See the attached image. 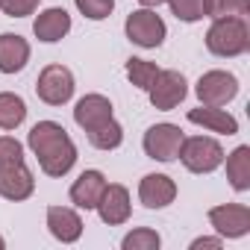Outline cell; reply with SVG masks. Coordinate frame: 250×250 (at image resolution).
Segmentation results:
<instances>
[{
	"label": "cell",
	"mask_w": 250,
	"mask_h": 250,
	"mask_svg": "<svg viewBox=\"0 0 250 250\" xmlns=\"http://www.w3.org/2000/svg\"><path fill=\"white\" fill-rule=\"evenodd\" d=\"M209 224L221 238H241L250 232V209L244 203H221L209 209Z\"/></svg>",
	"instance_id": "9c48e42d"
},
{
	"label": "cell",
	"mask_w": 250,
	"mask_h": 250,
	"mask_svg": "<svg viewBox=\"0 0 250 250\" xmlns=\"http://www.w3.org/2000/svg\"><path fill=\"white\" fill-rule=\"evenodd\" d=\"M74 3H77L80 15H85L88 21H103L115 9V0H74Z\"/></svg>",
	"instance_id": "4316f807"
},
{
	"label": "cell",
	"mask_w": 250,
	"mask_h": 250,
	"mask_svg": "<svg viewBox=\"0 0 250 250\" xmlns=\"http://www.w3.org/2000/svg\"><path fill=\"white\" fill-rule=\"evenodd\" d=\"M139 3H142V6H147V9H150V6H159V3H168V0H139Z\"/></svg>",
	"instance_id": "f546056e"
},
{
	"label": "cell",
	"mask_w": 250,
	"mask_h": 250,
	"mask_svg": "<svg viewBox=\"0 0 250 250\" xmlns=\"http://www.w3.org/2000/svg\"><path fill=\"white\" fill-rule=\"evenodd\" d=\"M47 229H50V235H53L56 241L74 244V241H80V235H83V218H80V212L71 209V206H50V209H47Z\"/></svg>",
	"instance_id": "4fadbf2b"
},
{
	"label": "cell",
	"mask_w": 250,
	"mask_h": 250,
	"mask_svg": "<svg viewBox=\"0 0 250 250\" xmlns=\"http://www.w3.org/2000/svg\"><path fill=\"white\" fill-rule=\"evenodd\" d=\"M224 244V238L218 235V238H209V235H203V238H194L191 241V250H200V247H212V250H218Z\"/></svg>",
	"instance_id": "f1b7e54d"
},
{
	"label": "cell",
	"mask_w": 250,
	"mask_h": 250,
	"mask_svg": "<svg viewBox=\"0 0 250 250\" xmlns=\"http://www.w3.org/2000/svg\"><path fill=\"white\" fill-rule=\"evenodd\" d=\"M33 191H36V180L24 162L12 168H0V197L18 203V200H27Z\"/></svg>",
	"instance_id": "9a60e30c"
},
{
	"label": "cell",
	"mask_w": 250,
	"mask_h": 250,
	"mask_svg": "<svg viewBox=\"0 0 250 250\" xmlns=\"http://www.w3.org/2000/svg\"><path fill=\"white\" fill-rule=\"evenodd\" d=\"M74 88H77V83H74L71 68L56 65V62L47 65V68H42V74L36 80V94L47 106H65L74 97Z\"/></svg>",
	"instance_id": "277c9868"
},
{
	"label": "cell",
	"mask_w": 250,
	"mask_h": 250,
	"mask_svg": "<svg viewBox=\"0 0 250 250\" xmlns=\"http://www.w3.org/2000/svg\"><path fill=\"white\" fill-rule=\"evenodd\" d=\"M171 12L177 15V21L194 24L200 18H206V0H168Z\"/></svg>",
	"instance_id": "d4e9b609"
},
{
	"label": "cell",
	"mask_w": 250,
	"mask_h": 250,
	"mask_svg": "<svg viewBox=\"0 0 250 250\" xmlns=\"http://www.w3.org/2000/svg\"><path fill=\"white\" fill-rule=\"evenodd\" d=\"M27 118V103L15 91H0V130H18Z\"/></svg>",
	"instance_id": "ffe728a7"
},
{
	"label": "cell",
	"mask_w": 250,
	"mask_h": 250,
	"mask_svg": "<svg viewBox=\"0 0 250 250\" xmlns=\"http://www.w3.org/2000/svg\"><path fill=\"white\" fill-rule=\"evenodd\" d=\"M30 62V42L18 33H0V74H18Z\"/></svg>",
	"instance_id": "ac0fdd59"
},
{
	"label": "cell",
	"mask_w": 250,
	"mask_h": 250,
	"mask_svg": "<svg viewBox=\"0 0 250 250\" xmlns=\"http://www.w3.org/2000/svg\"><path fill=\"white\" fill-rule=\"evenodd\" d=\"M183 130L177 124H153V127L145 133L142 147L150 159L156 162H174L180 156V145H183Z\"/></svg>",
	"instance_id": "8992f818"
},
{
	"label": "cell",
	"mask_w": 250,
	"mask_h": 250,
	"mask_svg": "<svg viewBox=\"0 0 250 250\" xmlns=\"http://www.w3.org/2000/svg\"><path fill=\"white\" fill-rule=\"evenodd\" d=\"M24 162V145L12 136H0V168H12Z\"/></svg>",
	"instance_id": "484cf974"
},
{
	"label": "cell",
	"mask_w": 250,
	"mask_h": 250,
	"mask_svg": "<svg viewBox=\"0 0 250 250\" xmlns=\"http://www.w3.org/2000/svg\"><path fill=\"white\" fill-rule=\"evenodd\" d=\"M124 33H127V39H130L133 44L153 50V47H159V44L165 42L168 27H165V21H162L153 9H136V12L127 15Z\"/></svg>",
	"instance_id": "5b68a950"
},
{
	"label": "cell",
	"mask_w": 250,
	"mask_h": 250,
	"mask_svg": "<svg viewBox=\"0 0 250 250\" xmlns=\"http://www.w3.org/2000/svg\"><path fill=\"white\" fill-rule=\"evenodd\" d=\"M85 136H88L91 147H97V150H115V147H121V142H124V127L112 118V121L100 124L97 130H91V133H85Z\"/></svg>",
	"instance_id": "44dd1931"
},
{
	"label": "cell",
	"mask_w": 250,
	"mask_h": 250,
	"mask_svg": "<svg viewBox=\"0 0 250 250\" xmlns=\"http://www.w3.org/2000/svg\"><path fill=\"white\" fill-rule=\"evenodd\" d=\"M250 0H206V18H244Z\"/></svg>",
	"instance_id": "603a6c76"
},
{
	"label": "cell",
	"mask_w": 250,
	"mask_h": 250,
	"mask_svg": "<svg viewBox=\"0 0 250 250\" xmlns=\"http://www.w3.org/2000/svg\"><path fill=\"white\" fill-rule=\"evenodd\" d=\"M3 247H6V238H3V235H0V250H3Z\"/></svg>",
	"instance_id": "4dcf8cb0"
},
{
	"label": "cell",
	"mask_w": 250,
	"mask_h": 250,
	"mask_svg": "<svg viewBox=\"0 0 250 250\" xmlns=\"http://www.w3.org/2000/svg\"><path fill=\"white\" fill-rule=\"evenodd\" d=\"M147 94H150V103H153V109H159V112H171V109H177L183 100H186V94H188V83H186V77L180 74V71H159L156 74V80H153V85L147 88Z\"/></svg>",
	"instance_id": "ba28073f"
},
{
	"label": "cell",
	"mask_w": 250,
	"mask_h": 250,
	"mask_svg": "<svg viewBox=\"0 0 250 250\" xmlns=\"http://www.w3.org/2000/svg\"><path fill=\"white\" fill-rule=\"evenodd\" d=\"M112 118H115V115H112V100L103 97V94H85V97H80L77 106H74V121H77V127L85 130V133L97 130L100 124H106V121H112Z\"/></svg>",
	"instance_id": "8fae6325"
},
{
	"label": "cell",
	"mask_w": 250,
	"mask_h": 250,
	"mask_svg": "<svg viewBox=\"0 0 250 250\" xmlns=\"http://www.w3.org/2000/svg\"><path fill=\"white\" fill-rule=\"evenodd\" d=\"M27 145L47 177H65L77 165V145L56 121H39L27 136Z\"/></svg>",
	"instance_id": "6da1fadb"
},
{
	"label": "cell",
	"mask_w": 250,
	"mask_h": 250,
	"mask_svg": "<svg viewBox=\"0 0 250 250\" xmlns=\"http://www.w3.org/2000/svg\"><path fill=\"white\" fill-rule=\"evenodd\" d=\"M103 188H106V177L100 174V171H83L77 180H74V186H71V191H68V197H71V203L77 206V209H94L97 206V200H100V194H103Z\"/></svg>",
	"instance_id": "2e32d148"
},
{
	"label": "cell",
	"mask_w": 250,
	"mask_h": 250,
	"mask_svg": "<svg viewBox=\"0 0 250 250\" xmlns=\"http://www.w3.org/2000/svg\"><path fill=\"white\" fill-rule=\"evenodd\" d=\"M33 33H36L39 42L56 44L71 33V15L65 9H59V6H50V9L39 12V18L33 21Z\"/></svg>",
	"instance_id": "5bb4252c"
},
{
	"label": "cell",
	"mask_w": 250,
	"mask_h": 250,
	"mask_svg": "<svg viewBox=\"0 0 250 250\" xmlns=\"http://www.w3.org/2000/svg\"><path fill=\"white\" fill-rule=\"evenodd\" d=\"M188 121L197 124V127L209 130V133H218V136H235L238 133V121L221 109V106H197V109H188Z\"/></svg>",
	"instance_id": "e0dca14e"
},
{
	"label": "cell",
	"mask_w": 250,
	"mask_h": 250,
	"mask_svg": "<svg viewBox=\"0 0 250 250\" xmlns=\"http://www.w3.org/2000/svg\"><path fill=\"white\" fill-rule=\"evenodd\" d=\"M227 180L238 194L250 191V147L247 145H238L227 156Z\"/></svg>",
	"instance_id": "d6986e66"
},
{
	"label": "cell",
	"mask_w": 250,
	"mask_h": 250,
	"mask_svg": "<svg viewBox=\"0 0 250 250\" xmlns=\"http://www.w3.org/2000/svg\"><path fill=\"white\" fill-rule=\"evenodd\" d=\"M177 159L191 174H212L224 165V147H221V142H215L209 136H191V139H183Z\"/></svg>",
	"instance_id": "3957f363"
},
{
	"label": "cell",
	"mask_w": 250,
	"mask_h": 250,
	"mask_svg": "<svg viewBox=\"0 0 250 250\" xmlns=\"http://www.w3.org/2000/svg\"><path fill=\"white\" fill-rule=\"evenodd\" d=\"M42 0H0V9H3L9 18H27L39 9Z\"/></svg>",
	"instance_id": "83f0119b"
},
{
	"label": "cell",
	"mask_w": 250,
	"mask_h": 250,
	"mask_svg": "<svg viewBox=\"0 0 250 250\" xmlns=\"http://www.w3.org/2000/svg\"><path fill=\"white\" fill-rule=\"evenodd\" d=\"M156 74H159L156 62H147V59H139V56H130V59H127V77H130V83H133L136 88L147 91V88L153 85Z\"/></svg>",
	"instance_id": "7402d4cb"
},
{
	"label": "cell",
	"mask_w": 250,
	"mask_h": 250,
	"mask_svg": "<svg viewBox=\"0 0 250 250\" xmlns=\"http://www.w3.org/2000/svg\"><path fill=\"white\" fill-rule=\"evenodd\" d=\"M97 215L103 224L109 227H118V224H127L130 215H133V200H130V191L127 186H121V183H106L100 200H97Z\"/></svg>",
	"instance_id": "30bf717a"
},
{
	"label": "cell",
	"mask_w": 250,
	"mask_h": 250,
	"mask_svg": "<svg viewBox=\"0 0 250 250\" xmlns=\"http://www.w3.org/2000/svg\"><path fill=\"white\" fill-rule=\"evenodd\" d=\"M159 244H162L159 232L156 229H147V227H139V229L127 232V235H124V241H121L124 250H156Z\"/></svg>",
	"instance_id": "cb8c5ba5"
},
{
	"label": "cell",
	"mask_w": 250,
	"mask_h": 250,
	"mask_svg": "<svg viewBox=\"0 0 250 250\" xmlns=\"http://www.w3.org/2000/svg\"><path fill=\"white\" fill-rule=\"evenodd\" d=\"M206 47H209V53H215L221 59L247 53L250 30H247L244 18H215L212 27L206 30Z\"/></svg>",
	"instance_id": "7a4b0ae2"
},
{
	"label": "cell",
	"mask_w": 250,
	"mask_h": 250,
	"mask_svg": "<svg viewBox=\"0 0 250 250\" xmlns=\"http://www.w3.org/2000/svg\"><path fill=\"white\" fill-rule=\"evenodd\" d=\"M194 94H197L200 106H227L238 94V80L229 71H206L197 80Z\"/></svg>",
	"instance_id": "52a82bcc"
},
{
	"label": "cell",
	"mask_w": 250,
	"mask_h": 250,
	"mask_svg": "<svg viewBox=\"0 0 250 250\" xmlns=\"http://www.w3.org/2000/svg\"><path fill=\"white\" fill-rule=\"evenodd\" d=\"M177 197V183L168 174H147L139 183V200L147 209H165Z\"/></svg>",
	"instance_id": "7c38bea8"
}]
</instances>
